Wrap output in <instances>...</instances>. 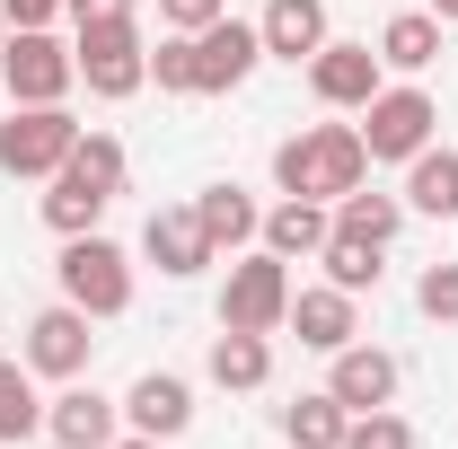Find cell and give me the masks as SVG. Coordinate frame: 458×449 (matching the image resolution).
I'll use <instances>...</instances> for the list:
<instances>
[{
	"label": "cell",
	"mask_w": 458,
	"mask_h": 449,
	"mask_svg": "<svg viewBox=\"0 0 458 449\" xmlns=\"http://www.w3.org/2000/svg\"><path fill=\"white\" fill-rule=\"evenodd\" d=\"M0 45H9V18H0Z\"/></svg>",
	"instance_id": "e575fe53"
},
{
	"label": "cell",
	"mask_w": 458,
	"mask_h": 449,
	"mask_svg": "<svg viewBox=\"0 0 458 449\" xmlns=\"http://www.w3.org/2000/svg\"><path fill=\"white\" fill-rule=\"evenodd\" d=\"M71 62H80V89L106 97V106L150 89V36H141V18H89L71 36Z\"/></svg>",
	"instance_id": "7a4b0ae2"
},
{
	"label": "cell",
	"mask_w": 458,
	"mask_h": 449,
	"mask_svg": "<svg viewBox=\"0 0 458 449\" xmlns=\"http://www.w3.org/2000/svg\"><path fill=\"white\" fill-rule=\"evenodd\" d=\"M414 309H423L432 326H458V265H423V282H414Z\"/></svg>",
	"instance_id": "f1b7e54d"
},
{
	"label": "cell",
	"mask_w": 458,
	"mask_h": 449,
	"mask_svg": "<svg viewBox=\"0 0 458 449\" xmlns=\"http://www.w3.org/2000/svg\"><path fill=\"white\" fill-rule=\"evenodd\" d=\"M274 185L309 194V203H344L352 185H370V150H361V123H309L274 150Z\"/></svg>",
	"instance_id": "6da1fadb"
},
{
	"label": "cell",
	"mask_w": 458,
	"mask_h": 449,
	"mask_svg": "<svg viewBox=\"0 0 458 449\" xmlns=\"http://www.w3.org/2000/svg\"><path fill=\"white\" fill-rule=\"evenodd\" d=\"M379 62H388L397 80H423V71L441 62V18H432V9H397V18L379 27Z\"/></svg>",
	"instance_id": "7402d4cb"
},
{
	"label": "cell",
	"mask_w": 458,
	"mask_h": 449,
	"mask_svg": "<svg viewBox=\"0 0 458 449\" xmlns=\"http://www.w3.org/2000/svg\"><path fill=\"white\" fill-rule=\"evenodd\" d=\"M141 256H150V265H159L168 282L203 274V265H221V247L203 238V221H194V203H159V212L141 221Z\"/></svg>",
	"instance_id": "7c38bea8"
},
{
	"label": "cell",
	"mask_w": 458,
	"mask_h": 449,
	"mask_svg": "<svg viewBox=\"0 0 458 449\" xmlns=\"http://www.w3.org/2000/svg\"><path fill=\"white\" fill-rule=\"evenodd\" d=\"M159 18H168L176 36H203L212 18H229V0H159Z\"/></svg>",
	"instance_id": "f546056e"
},
{
	"label": "cell",
	"mask_w": 458,
	"mask_h": 449,
	"mask_svg": "<svg viewBox=\"0 0 458 449\" xmlns=\"http://www.w3.org/2000/svg\"><path fill=\"white\" fill-rule=\"evenodd\" d=\"M89 326H98L89 309L54 300V309L27 318V352H18V361H27L36 379H62V388H71V379H89V361H98V335H89Z\"/></svg>",
	"instance_id": "52a82bcc"
},
{
	"label": "cell",
	"mask_w": 458,
	"mask_h": 449,
	"mask_svg": "<svg viewBox=\"0 0 458 449\" xmlns=\"http://www.w3.org/2000/svg\"><path fill=\"white\" fill-rule=\"evenodd\" d=\"M106 185H98V176H80V168H54L45 176V229H54V238H89V229L106 221Z\"/></svg>",
	"instance_id": "ac0fdd59"
},
{
	"label": "cell",
	"mask_w": 458,
	"mask_h": 449,
	"mask_svg": "<svg viewBox=\"0 0 458 449\" xmlns=\"http://www.w3.org/2000/svg\"><path fill=\"white\" fill-rule=\"evenodd\" d=\"M194 221H203V238H212L221 256H238V247H256L265 212H256V194H247L238 176H221V185H203V194H194Z\"/></svg>",
	"instance_id": "e0dca14e"
},
{
	"label": "cell",
	"mask_w": 458,
	"mask_h": 449,
	"mask_svg": "<svg viewBox=\"0 0 458 449\" xmlns=\"http://www.w3.org/2000/svg\"><path fill=\"white\" fill-rule=\"evenodd\" d=\"M194 423V388L176 379V370H141L132 388H123V432H150V441H176Z\"/></svg>",
	"instance_id": "9a60e30c"
},
{
	"label": "cell",
	"mask_w": 458,
	"mask_h": 449,
	"mask_svg": "<svg viewBox=\"0 0 458 449\" xmlns=\"http://www.w3.org/2000/svg\"><path fill=\"white\" fill-rule=\"evenodd\" d=\"M405 212H423V221H458V150H450V141H432V150L405 159Z\"/></svg>",
	"instance_id": "ffe728a7"
},
{
	"label": "cell",
	"mask_w": 458,
	"mask_h": 449,
	"mask_svg": "<svg viewBox=\"0 0 458 449\" xmlns=\"http://www.w3.org/2000/svg\"><path fill=\"white\" fill-rule=\"evenodd\" d=\"M256 36H265L274 62H309L318 45H327V0H265Z\"/></svg>",
	"instance_id": "d6986e66"
},
{
	"label": "cell",
	"mask_w": 458,
	"mask_h": 449,
	"mask_svg": "<svg viewBox=\"0 0 458 449\" xmlns=\"http://www.w3.org/2000/svg\"><path fill=\"white\" fill-rule=\"evenodd\" d=\"M62 9H71V0H0V18H9V27H54Z\"/></svg>",
	"instance_id": "4dcf8cb0"
},
{
	"label": "cell",
	"mask_w": 458,
	"mask_h": 449,
	"mask_svg": "<svg viewBox=\"0 0 458 449\" xmlns=\"http://www.w3.org/2000/svg\"><path fill=\"white\" fill-rule=\"evenodd\" d=\"M344 449H414V423L388 414V405H370V414H352V423H344Z\"/></svg>",
	"instance_id": "4316f807"
},
{
	"label": "cell",
	"mask_w": 458,
	"mask_h": 449,
	"mask_svg": "<svg viewBox=\"0 0 458 449\" xmlns=\"http://www.w3.org/2000/svg\"><path fill=\"white\" fill-rule=\"evenodd\" d=\"M344 423H352V414H344L327 388H309V396H291V405H283V441L291 449H344Z\"/></svg>",
	"instance_id": "cb8c5ba5"
},
{
	"label": "cell",
	"mask_w": 458,
	"mask_h": 449,
	"mask_svg": "<svg viewBox=\"0 0 458 449\" xmlns=\"http://www.w3.org/2000/svg\"><path fill=\"white\" fill-rule=\"evenodd\" d=\"M256 62H265L256 18H212V27L194 36V97H229V89H247Z\"/></svg>",
	"instance_id": "9c48e42d"
},
{
	"label": "cell",
	"mask_w": 458,
	"mask_h": 449,
	"mask_svg": "<svg viewBox=\"0 0 458 449\" xmlns=\"http://www.w3.org/2000/svg\"><path fill=\"white\" fill-rule=\"evenodd\" d=\"M0 80H9V106H62L80 89V62L54 27H9L0 45Z\"/></svg>",
	"instance_id": "8992f818"
},
{
	"label": "cell",
	"mask_w": 458,
	"mask_h": 449,
	"mask_svg": "<svg viewBox=\"0 0 458 449\" xmlns=\"http://www.w3.org/2000/svg\"><path fill=\"white\" fill-rule=\"evenodd\" d=\"M62 18H71V27H89V18H132V0H71Z\"/></svg>",
	"instance_id": "1f68e13d"
},
{
	"label": "cell",
	"mask_w": 458,
	"mask_h": 449,
	"mask_svg": "<svg viewBox=\"0 0 458 449\" xmlns=\"http://www.w3.org/2000/svg\"><path fill=\"white\" fill-rule=\"evenodd\" d=\"M291 335L309 343V352H344V343L361 335V300L335 291V282H309V291H291Z\"/></svg>",
	"instance_id": "5bb4252c"
},
{
	"label": "cell",
	"mask_w": 458,
	"mask_h": 449,
	"mask_svg": "<svg viewBox=\"0 0 458 449\" xmlns=\"http://www.w3.org/2000/svg\"><path fill=\"white\" fill-rule=\"evenodd\" d=\"M327 238H335V203H309V194H283V203L265 212V229H256V247H274L283 265L318 256Z\"/></svg>",
	"instance_id": "2e32d148"
},
{
	"label": "cell",
	"mask_w": 458,
	"mask_h": 449,
	"mask_svg": "<svg viewBox=\"0 0 458 449\" xmlns=\"http://www.w3.org/2000/svg\"><path fill=\"white\" fill-rule=\"evenodd\" d=\"M150 80H159V89H168V97H194V36H159V45H150Z\"/></svg>",
	"instance_id": "83f0119b"
},
{
	"label": "cell",
	"mask_w": 458,
	"mask_h": 449,
	"mask_svg": "<svg viewBox=\"0 0 458 449\" xmlns=\"http://www.w3.org/2000/svg\"><path fill=\"white\" fill-rule=\"evenodd\" d=\"M54 274H62V300L71 309H89V318H123L132 309V256L114 247V238H62V256H54Z\"/></svg>",
	"instance_id": "5b68a950"
},
{
	"label": "cell",
	"mask_w": 458,
	"mask_h": 449,
	"mask_svg": "<svg viewBox=\"0 0 458 449\" xmlns=\"http://www.w3.org/2000/svg\"><path fill=\"white\" fill-rule=\"evenodd\" d=\"M318 265H327V282H335V291H352V300H361V291H379V274H388V247H370V238H327V247H318Z\"/></svg>",
	"instance_id": "d4e9b609"
},
{
	"label": "cell",
	"mask_w": 458,
	"mask_h": 449,
	"mask_svg": "<svg viewBox=\"0 0 458 449\" xmlns=\"http://www.w3.org/2000/svg\"><path fill=\"white\" fill-rule=\"evenodd\" d=\"M309 89H318V106H335V114H361L379 89H388V62L370 54V45H318L309 54Z\"/></svg>",
	"instance_id": "30bf717a"
},
{
	"label": "cell",
	"mask_w": 458,
	"mask_h": 449,
	"mask_svg": "<svg viewBox=\"0 0 458 449\" xmlns=\"http://www.w3.org/2000/svg\"><path fill=\"white\" fill-rule=\"evenodd\" d=\"M106 449H168V441H150V432H114Z\"/></svg>",
	"instance_id": "d6a6232c"
},
{
	"label": "cell",
	"mask_w": 458,
	"mask_h": 449,
	"mask_svg": "<svg viewBox=\"0 0 458 449\" xmlns=\"http://www.w3.org/2000/svg\"><path fill=\"white\" fill-rule=\"evenodd\" d=\"M45 432V396L27 361H0V441H36Z\"/></svg>",
	"instance_id": "484cf974"
},
{
	"label": "cell",
	"mask_w": 458,
	"mask_h": 449,
	"mask_svg": "<svg viewBox=\"0 0 458 449\" xmlns=\"http://www.w3.org/2000/svg\"><path fill=\"white\" fill-rule=\"evenodd\" d=\"M441 141V97L423 89V80H397V89H379L370 106H361V150H370V168L388 159L405 168L414 150H432Z\"/></svg>",
	"instance_id": "3957f363"
},
{
	"label": "cell",
	"mask_w": 458,
	"mask_h": 449,
	"mask_svg": "<svg viewBox=\"0 0 458 449\" xmlns=\"http://www.w3.org/2000/svg\"><path fill=\"white\" fill-rule=\"evenodd\" d=\"M327 361H335V370H327V396H335L344 414H370V405H397V352H379V343H344V352H327Z\"/></svg>",
	"instance_id": "8fae6325"
},
{
	"label": "cell",
	"mask_w": 458,
	"mask_h": 449,
	"mask_svg": "<svg viewBox=\"0 0 458 449\" xmlns=\"http://www.w3.org/2000/svg\"><path fill=\"white\" fill-rule=\"evenodd\" d=\"M212 388H229V396H256L265 379H274V335H238V326H221L212 335Z\"/></svg>",
	"instance_id": "44dd1931"
},
{
	"label": "cell",
	"mask_w": 458,
	"mask_h": 449,
	"mask_svg": "<svg viewBox=\"0 0 458 449\" xmlns=\"http://www.w3.org/2000/svg\"><path fill=\"white\" fill-rule=\"evenodd\" d=\"M335 229H344V238H370V247H397L405 194H370V185H352V194L335 203Z\"/></svg>",
	"instance_id": "603a6c76"
},
{
	"label": "cell",
	"mask_w": 458,
	"mask_h": 449,
	"mask_svg": "<svg viewBox=\"0 0 458 449\" xmlns=\"http://www.w3.org/2000/svg\"><path fill=\"white\" fill-rule=\"evenodd\" d=\"M291 265L274 256V247H238L229 256V282H221V326H238V335H274L291 318Z\"/></svg>",
	"instance_id": "277c9868"
},
{
	"label": "cell",
	"mask_w": 458,
	"mask_h": 449,
	"mask_svg": "<svg viewBox=\"0 0 458 449\" xmlns=\"http://www.w3.org/2000/svg\"><path fill=\"white\" fill-rule=\"evenodd\" d=\"M423 9H432V18H441V27H458V0H423Z\"/></svg>",
	"instance_id": "836d02e7"
},
{
	"label": "cell",
	"mask_w": 458,
	"mask_h": 449,
	"mask_svg": "<svg viewBox=\"0 0 458 449\" xmlns=\"http://www.w3.org/2000/svg\"><path fill=\"white\" fill-rule=\"evenodd\" d=\"M114 432H123V405L98 396L89 379H71V388L45 405V441H54V449H106Z\"/></svg>",
	"instance_id": "4fadbf2b"
},
{
	"label": "cell",
	"mask_w": 458,
	"mask_h": 449,
	"mask_svg": "<svg viewBox=\"0 0 458 449\" xmlns=\"http://www.w3.org/2000/svg\"><path fill=\"white\" fill-rule=\"evenodd\" d=\"M71 150H80L71 106H9V123H0V176H54Z\"/></svg>",
	"instance_id": "ba28073f"
}]
</instances>
